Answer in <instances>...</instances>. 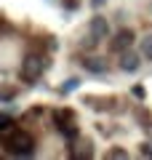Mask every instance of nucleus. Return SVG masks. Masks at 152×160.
Instances as JSON below:
<instances>
[{
  "mask_svg": "<svg viewBox=\"0 0 152 160\" xmlns=\"http://www.w3.org/2000/svg\"><path fill=\"white\" fill-rule=\"evenodd\" d=\"M88 32H91V38L99 43V40H107L109 38V22L104 16H94L91 19V24H88Z\"/></svg>",
  "mask_w": 152,
  "mask_h": 160,
  "instance_id": "7ed1b4c3",
  "label": "nucleus"
},
{
  "mask_svg": "<svg viewBox=\"0 0 152 160\" xmlns=\"http://www.w3.org/2000/svg\"><path fill=\"white\" fill-rule=\"evenodd\" d=\"M83 67L88 69V72L99 75V72H104V69H107V62H104V59H99V56H88V59H83Z\"/></svg>",
  "mask_w": 152,
  "mask_h": 160,
  "instance_id": "423d86ee",
  "label": "nucleus"
},
{
  "mask_svg": "<svg viewBox=\"0 0 152 160\" xmlns=\"http://www.w3.org/2000/svg\"><path fill=\"white\" fill-rule=\"evenodd\" d=\"M141 59H149L152 62V35H147L141 40Z\"/></svg>",
  "mask_w": 152,
  "mask_h": 160,
  "instance_id": "6e6552de",
  "label": "nucleus"
},
{
  "mask_svg": "<svg viewBox=\"0 0 152 160\" xmlns=\"http://www.w3.org/2000/svg\"><path fill=\"white\" fill-rule=\"evenodd\" d=\"M149 8H152V6H149Z\"/></svg>",
  "mask_w": 152,
  "mask_h": 160,
  "instance_id": "f8f14e48",
  "label": "nucleus"
},
{
  "mask_svg": "<svg viewBox=\"0 0 152 160\" xmlns=\"http://www.w3.org/2000/svg\"><path fill=\"white\" fill-rule=\"evenodd\" d=\"M43 67H45L43 56H38V53H27L24 62H22V69H19V78H22L24 83H35V80L43 75Z\"/></svg>",
  "mask_w": 152,
  "mask_h": 160,
  "instance_id": "f03ea898",
  "label": "nucleus"
},
{
  "mask_svg": "<svg viewBox=\"0 0 152 160\" xmlns=\"http://www.w3.org/2000/svg\"><path fill=\"white\" fill-rule=\"evenodd\" d=\"M59 131H62V136H67V139H75V136H78V126H75L72 120L59 123Z\"/></svg>",
  "mask_w": 152,
  "mask_h": 160,
  "instance_id": "0eeeda50",
  "label": "nucleus"
},
{
  "mask_svg": "<svg viewBox=\"0 0 152 160\" xmlns=\"http://www.w3.org/2000/svg\"><path fill=\"white\" fill-rule=\"evenodd\" d=\"M131 43H134V32L131 29H120L118 35H115V40H112V51H125V48H131Z\"/></svg>",
  "mask_w": 152,
  "mask_h": 160,
  "instance_id": "39448f33",
  "label": "nucleus"
},
{
  "mask_svg": "<svg viewBox=\"0 0 152 160\" xmlns=\"http://www.w3.org/2000/svg\"><path fill=\"white\" fill-rule=\"evenodd\" d=\"M64 120H72V112L69 109H59L56 112V123H64Z\"/></svg>",
  "mask_w": 152,
  "mask_h": 160,
  "instance_id": "9d476101",
  "label": "nucleus"
},
{
  "mask_svg": "<svg viewBox=\"0 0 152 160\" xmlns=\"http://www.w3.org/2000/svg\"><path fill=\"white\" fill-rule=\"evenodd\" d=\"M107 158H109V160H128V152L115 147V149H109V152H107Z\"/></svg>",
  "mask_w": 152,
  "mask_h": 160,
  "instance_id": "1a4fd4ad",
  "label": "nucleus"
},
{
  "mask_svg": "<svg viewBox=\"0 0 152 160\" xmlns=\"http://www.w3.org/2000/svg\"><path fill=\"white\" fill-rule=\"evenodd\" d=\"M141 155H144V158H152V142H144V144H141Z\"/></svg>",
  "mask_w": 152,
  "mask_h": 160,
  "instance_id": "9b49d317",
  "label": "nucleus"
},
{
  "mask_svg": "<svg viewBox=\"0 0 152 160\" xmlns=\"http://www.w3.org/2000/svg\"><path fill=\"white\" fill-rule=\"evenodd\" d=\"M3 147H6L8 155H16V158H29V155L35 152V139L29 136L27 131L13 128V131H8L6 136H3Z\"/></svg>",
  "mask_w": 152,
  "mask_h": 160,
  "instance_id": "f257e3e1",
  "label": "nucleus"
},
{
  "mask_svg": "<svg viewBox=\"0 0 152 160\" xmlns=\"http://www.w3.org/2000/svg\"><path fill=\"white\" fill-rule=\"evenodd\" d=\"M141 67V53H134V51H120V69L123 72H136Z\"/></svg>",
  "mask_w": 152,
  "mask_h": 160,
  "instance_id": "20e7f679",
  "label": "nucleus"
}]
</instances>
